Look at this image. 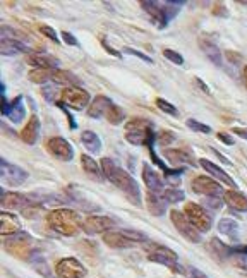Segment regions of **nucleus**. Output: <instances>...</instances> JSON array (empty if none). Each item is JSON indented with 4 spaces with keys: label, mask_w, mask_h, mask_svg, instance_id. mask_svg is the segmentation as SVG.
<instances>
[{
    "label": "nucleus",
    "mask_w": 247,
    "mask_h": 278,
    "mask_svg": "<svg viewBox=\"0 0 247 278\" xmlns=\"http://www.w3.org/2000/svg\"><path fill=\"white\" fill-rule=\"evenodd\" d=\"M102 165V170L103 175L107 180H110L115 187L122 191L124 194H127V198L130 199V203L136 206L141 205V189H139V184L136 182V179L125 172L117 161H114L112 158H102L100 161Z\"/></svg>",
    "instance_id": "f257e3e1"
},
{
    "label": "nucleus",
    "mask_w": 247,
    "mask_h": 278,
    "mask_svg": "<svg viewBox=\"0 0 247 278\" xmlns=\"http://www.w3.org/2000/svg\"><path fill=\"white\" fill-rule=\"evenodd\" d=\"M47 223L52 230L59 232L61 235L74 237V235H77L82 230L84 220H81L79 213H76L74 209L57 208L47 215Z\"/></svg>",
    "instance_id": "f03ea898"
},
{
    "label": "nucleus",
    "mask_w": 247,
    "mask_h": 278,
    "mask_svg": "<svg viewBox=\"0 0 247 278\" xmlns=\"http://www.w3.org/2000/svg\"><path fill=\"white\" fill-rule=\"evenodd\" d=\"M125 139L132 146H155V127L146 119H130L125 124Z\"/></svg>",
    "instance_id": "7ed1b4c3"
},
{
    "label": "nucleus",
    "mask_w": 247,
    "mask_h": 278,
    "mask_svg": "<svg viewBox=\"0 0 247 278\" xmlns=\"http://www.w3.org/2000/svg\"><path fill=\"white\" fill-rule=\"evenodd\" d=\"M3 247L9 254L19 258V259H28L31 256L33 249V239L26 232H19L16 235H10V237L3 239Z\"/></svg>",
    "instance_id": "20e7f679"
},
{
    "label": "nucleus",
    "mask_w": 247,
    "mask_h": 278,
    "mask_svg": "<svg viewBox=\"0 0 247 278\" xmlns=\"http://www.w3.org/2000/svg\"><path fill=\"white\" fill-rule=\"evenodd\" d=\"M184 215L187 216V220H189L190 223L201 232V234H204V232H208L209 228H211V223H213L211 215L206 211L203 206L197 205V203H192V201L185 203Z\"/></svg>",
    "instance_id": "39448f33"
},
{
    "label": "nucleus",
    "mask_w": 247,
    "mask_h": 278,
    "mask_svg": "<svg viewBox=\"0 0 247 278\" xmlns=\"http://www.w3.org/2000/svg\"><path fill=\"white\" fill-rule=\"evenodd\" d=\"M91 96L86 89L82 88H65L61 91V100L63 107L74 108V110H84L86 105H91Z\"/></svg>",
    "instance_id": "423d86ee"
},
{
    "label": "nucleus",
    "mask_w": 247,
    "mask_h": 278,
    "mask_svg": "<svg viewBox=\"0 0 247 278\" xmlns=\"http://www.w3.org/2000/svg\"><path fill=\"white\" fill-rule=\"evenodd\" d=\"M170 220L174 223V227L179 230V234H182V237H185L189 242H201V232L187 220V216L182 211H177V209H172L170 211Z\"/></svg>",
    "instance_id": "0eeeda50"
},
{
    "label": "nucleus",
    "mask_w": 247,
    "mask_h": 278,
    "mask_svg": "<svg viewBox=\"0 0 247 278\" xmlns=\"http://www.w3.org/2000/svg\"><path fill=\"white\" fill-rule=\"evenodd\" d=\"M0 177H2L3 184L16 187L28 180V172L24 168L17 167V165H12L5 158H0Z\"/></svg>",
    "instance_id": "6e6552de"
},
{
    "label": "nucleus",
    "mask_w": 247,
    "mask_h": 278,
    "mask_svg": "<svg viewBox=\"0 0 247 278\" xmlns=\"http://www.w3.org/2000/svg\"><path fill=\"white\" fill-rule=\"evenodd\" d=\"M190 186H192L194 193L201 194V196H206V198H222L223 199V194H225V191L222 189V186H220L215 179L206 177V175L196 177L192 180Z\"/></svg>",
    "instance_id": "1a4fd4ad"
},
{
    "label": "nucleus",
    "mask_w": 247,
    "mask_h": 278,
    "mask_svg": "<svg viewBox=\"0 0 247 278\" xmlns=\"http://www.w3.org/2000/svg\"><path fill=\"white\" fill-rule=\"evenodd\" d=\"M55 273L61 278H86V268L76 258H62L55 265Z\"/></svg>",
    "instance_id": "9d476101"
},
{
    "label": "nucleus",
    "mask_w": 247,
    "mask_h": 278,
    "mask_svg": "<svg viewBox=\"0 0 247 278\" xmlns=\"http://www.w3.org/2000/svg\"><path fill=\"white\" fill-rule=\"evenodd\" d=\"M47 149L52 156L59 158L61 161H70L74 158V148L65 138L54 136L47 141Z\"/></svg>",
    "instance_id": "9b49d317"
},
{
    "label": "nucleus",
    "mask_w": 247,
    "mask_h": 278,
    "mask_svg": "<svg viewBox=\"0 0 247 278\" xmlns=\"http://www.w3.org/2000/svg\"><path fill=\"white\" fill-rule=\"evenodd\" d=\"M22 95L16 96L12 101H9L5 96H2V105H0V112L2 115H5L7 119H10V122L19 124L22 119L26 117V108L24 103H22Z\"/></svg>",
    "instance_id": "f8f14e48"
},
{
    "label": "nucleus",
    "mask_w": 247,
    "mask_h": 278,
    "mask_svg": "<svg viewBox=\"0 0 247 278\" xmlns=\"http://www.w3.org/2000/svg\"><path fill=\"white\" fill-rule=\"evenodd\" d=\"M115 221L110 216L105 215H91L84 220L82 223V230L88 235H96V234H107L114 228Z\"/></svg>",
    "instance_id": "ddd939ff"
},
{
    "label": "nucleus",
    "mask_w": 247,
    "mask_h": 278,
    "mask_svg": "<svg viewBox=\"0 0 247 278\" xmlns=\"http://www.w3.org/2000/svg\"><path fill=\"white\" fill-rule=\"evenodd\" d=\"M21 232V221L17 218V215L10 211L0 213V234L2 237H10V235H16Z\"/></svg>",
    "instance_id": "4468645a"
},
{
    "label": "nucleus",
    "mask_w": 247,
    "mask_h": 278,
    "mask_svg": "<svg viewBox=\"0 0 247 278\" xmlns=\"http://www.w3.org/2000/svg\"><path fill=\"white\" fill-rule=\"evenodd\" d=\"M199 165L204 168L206 172L209 174V177H213L215 180H220V182L223 184V186L227 187H237V184H235V180L230 177V175L227 174L223 168H220L218 165H215L213 161L206 160V158H201L199 160Z\"/></svg>",
    "instance_id": "2eb2a0df"
},
{
    "label": "nucleus",
    "mask_w": 247,
    "mask_h": 278,
    "mask_svg": "<svg viewBox=\"0 0 247 278\" xmlns=\"http://www.w3.org/2000/svg\"><path fill=\"white\" fill-rule=\"evenodd\" d=\"M143 182L148 187L149 193L160 194L165 191L163 187V179L160 177V174L153 167H149L148 163H143Z\"/></svg>",
    "instance_id": "dca6fc26"
},
{
    "label": "nucleus",
    "mask_w": 247,
    "mask_h": 278,
    "mask_svg": "<svg viewBox=\"0 0 247 278\" xmlns=\"http://www.w3.org/2000/svg\"><path fill=\"white\" fill-rule=\"evenodd\" d=\"M103 242L108 247H114V249H125V247L136 246V242H132L122 230H110L103 234Z\"/></svg>",
    "instance_id": "f3484780"
},
{
    "label": "nucleus",
    "mask_w": 247,
    "mask_h": 278,
    "mask_svg": "<svg viewBox=\"0 0 247 278\" xmlns=\"http://www.w3.org/2000/svg\"><path fill=\"white\" fill-rule=\"evenodd\" d=\"M38 136H40V119L36 115H31V119L26 122V126L22 127V131L19 133V138L24 144L33 146L38 141Z\"/></svg>",
    "instance_id": "a211bd4d"
},
{
    "label": "nucleus",
    "mask_w": 247,
    "mask_h": 278,
    "mask_svg": "<svg viewBox=\"0 0 247 278\" xmlns=\"http://www.w3.org/2000/svg\"><path fill=\"white\" fill-rule=\"evenodd\" d=\"M141 7L144 9L146 14L151 16V19L156 22V26H158L160 29H165L168 26L167 21H165V16H163V2H151V0H144V2H141Z\"/></svg>",
    "instance_id": "6ab92c4d"
},
{
    "label": "nucleus",
    "mask_w": 247,
    "mask_h": 278,
    "mask_svg": "<svg viewBox=\"0 0 247 278\" xmlns=\"http://www.w3.org/2000/svg\"><path fill=\"white\" fill-rule=\"evenodd\" d=\"M0 201H2V206L3 208H7V209H24L26 206L29 205V199L24 196V194H21V193H3V189H2V198H0Z\"/></svg>",
    "instance_id": "aec40b11"
},
{
    "label": "nucleus",
    "mask_w": 247,
    "mask_h": 278,
    "mask_svg": "<svg viewBox=\"0 0 247 278\" xmlns=\"http://www.w3.org/2000/svg\"><path fill=\"white\" fill-rule=\"evenodd\" d=\"M163 156L172 165H196V160L187 149H165Z\"/></svg>",
    "instance_id": "412c9836"
},
{
    "label": "nucleus",
    "mask_w": 247,
    "mask_h": 278,
    "mask_svg": "<svg viewBox=\"0 0 247 278\" xmlns=\"http://www.w3.org/2000/svg\"><path fill=\"white\" fill-rule=\"evenodd\" d=\"M208 249L211 251V254L215 256L216 259H220V261H223V259H228V258H234L235 256V247L228 246V244L222 242L220 239H211L208 244Z\"/></svg>",
    "instance_id": "4be33fe9"
},
{
    "label": "nucleus",
    "mask_w": 247,
    "mask_h": 278,
    "mask_svg": "<svg viewBox=\"0 0 247 278\" xmlns=\"http://www.w3.org/2000/svg\"><path fill=\"white\" fill-rule=\"evenodd\" d=\"M112 100L107 98V96H96V98H93L91 105L88 107V115L91 119H100V117H105L108 112V108L112 107Z\"/></svg>",
    "instance_id": "5701e85b"
},
{
    "label": "nucleus",
    "mask_w": 247,
    "mask_h": 278,
    "mask_svg": "<svg viewBox=\"0 0 247 278\" xmlns=\"http://www.w3.org/2000/svg\"><path fill=\"white\" fill-rule=\"evenodd\" d=\"M146 208H148V211L151 213V215L163 216L165 213H167V201H165L160 194L149 193L148 191V194H146Z\"/></svg>",
    "instance_id": "b1692460"
},
{
    "label": "nucleus",
    "mask_w": 247,
    "mask_h": 278,
    "mask_svg": "<svg viewBox=\"0 0 247 278\" xmlns=\"http://www.w3.org/2000/svg\"><path fill=\"white\" fill-rule=\"evenodd\" d=\"M81 167L82 170L86 172L88 177H91L93 180H103V170H102V165H98V161L93 160L89 155H81Z\"/></svg>",
    "instance_id": "393cba45"
},
{
    "label": "nucleus",
    "mask_w": 247,
    "mask_h": 278,
    "mask_svg": "<svg viewBox=\"0 0 247 278\" xmlns=\"http://www.w3.org/2000/svg\"><path fill=\"white\" fill-rule=\"evenodd\" d=\"M223 199L232 209L235 211H247V198L237 189H228L223 194Z\"/></svg>",
    "instance_id": "a878e982"
},
{
    "label": "nucleus",
    "mask_w": 247,
    "mask_h": 278,
    "mask_svg": "<svg viewBox=\"0 0 247 278\" xmlns=\"http://www.w3.org/2000/svg\"><path fill=\"white\" fill-rule=\"evenodd\" d=\"M0 52L2 55H16V54H28L29 47L26 43H22L21 40H10V38H2L0 41Z\"/></svg>",
    "instance_id": "bb28decb"
},
{
    "label": "nucleus",
    "mask_w": 247,
    "mask_h": 278,
    "mask_svg": "<svg viewBox=\"0 0 247 278\" xmlns=\"http://www.w3.org/2000/svg\"><path fill=\"white\" fill-rule=\"evenodd\" d=\"M55 70L57 69H48V67H35L29 70L28 79L35 84H47L48 81H54Z\"/></svg>",
    "instance_id": "cd10ccee"
},
{
    "label": "nucleus",
    "mask_w": 247,
    "mask_h": 278,
    "mask_svg": "<svg viewBox=\"0 0 247 278\" xmlns=\"http://www.w3.org/2000/svg\"><path fill=\"white\" fill-rule=\"evenodd\" d=\"M26 60H28V64H31L35 67H48V69H55L61 64L55 57H52L48 54H40V52L38 54H29Z\"/></svg>",
    "instance_id": "c85d7f7f"
},
{
    "label": "nucleus",
    "mask_w": 247,
    "mask_h": 278,
    "mask_svg": "<svg viewBox=\"0 0 247 278\" xmlns=\"http://www.w3.org/2000/svg\"><path fill=\"white\" fill-rule=\"evenodd\" d=\"M199 45H201V50L204 52V55L208 57L209 60H211L215 66H222V50H220L218 47H216L213 41H209V40H206V38H201L199 40Z\"/></svg>",
    "instance_id": "c756f323"
},
{
    "label": "nucleus",
    "mask_w": 247,
    "mask_h": 278,
    "mask_svg": "<svg viewBox=\"0 0 247 278\" xmlns=\"http://www.w3.org/2000/svg\"><path fill=\"white\" fill-rule=\"evenodd\" d=\"M81 141L86 146V149L89 153H93V155H98L102 151V139L98 138L96 133H93V131H84L81 134Z\"/></svg>",
    "instance_id": "7c9ffc66"
},
{
    "label": "nucleus",
    "mask_w": 247,
    "mask_h": 278,
    "mask_svg": "<svg viewBox=\"0 0 247 278\" xmlns=\"http://www.w3.org/2000/svg\"><path fill=\"white\" fill-rule=\"evenodd\" d=\"M146 253L148 256H160V258H172V259H179L177 253L172 251L170 247L162 246V244H156V242H148L144 246Z\"/></svg>",
    "instance_id": "2f4dec72"
},
{
    "label": "nucleus",
    "mask_w": 247,
    "mask_h": 278,
    "mask_svg": "<svg viewBox=\"0 0 247 278\" xmlns=\"http://www.w3.org/2000/svg\"><path fill=\"white\" fill-rule=\"evenodd\" d=\"M218 230L230 240H239V223L232 218H222L218 221Z\"/></svg>",
    "instance_id": "473e14b6"
},
{
    "label": "nucleus",
    "mask_w": 247,
    "mask_h": 278,
    "mask_svg": "<svg viewBox=\"0 0 247 278\" xmlns=\"http://www.w3.org/2000/svg\"><path fill=\"white\" fill-rule=\"evenodd\" d=\"M54 81L57 84H67V88H81V79L77 76H74L72 72H69V70L57 69L55 70Z\"/></svg>",
    "instance_id": "72a5a7b5"
},
{
    "label": "nucleus",
    "mask_w": 247,
    "mask_h": 278,
    "mask_svg": "<svg viewBox=\"0 0 247 278\" xmlns=\"http://www.w3.org/2000/svg\"><path fill=\"white\" fill-rule=\"evenodd\" d=\"M21 215L24 216L26 220H38L45 215V206L41 203H29L24 209L21 211Z\"/></svg>",
    "instance_id": "f704fd0d"
},
{
    "label": "nucleus",
    "mask_w": 247,
    "mask_h": 278,
    "mask_svg": "<svg viewBox=\"0 0 247 278\" xmlns=\"http://www.w3.org/2000/svg\"><path fill=\"white\" fill-rule=\"evenodd\" d=\"M105 117H107V120L110 124H114V126H119V124H122L124 120H125V112L122 110L121 107H119V105H112L110 108H108V112H107V115H105Z\"/></svg>",
    "instance_id": "c9c22d12"
},
{
    "label": "nucleus",
    "mask_w": 247,
    "mask_h": 278,
    "mask_svg": "<svg viewBox=\"0 0 247 278\" xmlns=\"http://www.w3.org/2000/svg\"><path fill=\"white\" fill-rule=\"evenodd\" d=\"M162 198L167 203H181L185 199V194H184V191L177 189V187H167L162 193Z\"/></svg>",
    "instance_id": "e433bc0d"
},
{
    "label": "nucleus",
    "mask_w": 247,
    "mask_h": 278,
    "mask_svg": "<svg viewBox=\"0 0 247 278\" xmlns=\"http://www.w3.org/2000/svg\"><path fill=\"white\" fill-rule=\"evenodd\" d=\"M155 103H156V107L160 108L162 112H165V114H168V115H177V108L174 107V105L170 103V101H167V100H163V98H156L155 100Z\"/></svg>",
    "instance_id": "4c0bfd02"
},
{
    "label": "nucleus",
    "mask_w": 247,
    "mask_h": 278,
    "mask_svg": "<svg viewBox=\"0 0 247 278\" xmlns=\"http://www.w3.org/2000/svg\"><path fill=\"white\" fill-rule=\"evenodd\" d=\"M163 57L168 59L172 64H175V66H182V64H184V57H182L179 52L172 50V48H165V50H163Z\"/></svg>",
    "instance_id": "58836bf2"
},
{
    "label": "nucleus",
    "mask_w": 247,
    "mask_h": 278,
    "mask_svg": "<svg viewBox=\"0 0 247 278\" xmlns=\"http://www.w3.org/2000/svg\"><path fill=\"white\" fill-rule=\"evenodd\" d=\"M185 124H187V127H189V129L196 131V133H203V134L211 133V127L206 126V124H203V122H197V120H194V119H189Z\"/></svg>",
    "instance_id": "ea45409f"
},
{
    "label": "nucleus",
    "mask_w": 247,
    "mask_h": 278,
    "mask_svg": "<svg viewBox=\"0 0 247 278\" xmlns=\"http://www.w3.org/2000/svg\"><path fill=\"white\" fill-rule=\"evenodd\" d=\"M124 54L134 55V57H137V59L144 60L146 64H153V59H151V57H148V55H146V54H143V52H139V50H136V48L125 47V48H124Z\"/></svg>",
    "instance_id": "a19ab883"
},
{
    "label": "nucleus",
    "mask_w": 247,
    "mask_h": 278,
    "mask_svg": "<svg viewBox=\"0 0 247 278\" xmlns=\"http://www.w3.org/2000/svg\"><path fill=\"white\" fill-rule=\"evenodd\" d=\"M174 141H175V134L172 133V131H162V133H160L158 142L162 146H168V144H172Z\"/></svg>",
    "instance_id": "79ce46f5"
},
{
    "label": "nucleus",
    "mask_w": 247,
    "mask_h": 278,
    "mask_svg": "<svg viewBox=\"0 0 247 278\" xmlns=\"http://www.w3.org/2000/svg\"><path fill=\"white\" fill-rule=\"evenodd\" d=\"M40 33L47 36L48 40H52L54 43H59V35L55 33L54 28H50V26H40Z\"/></svg>",
    "instance_id": "37998d69"
},
{
    "label": "nucleus",
    "mask_w": 247,
    "mask_h": 278,
    "mask_svg": "<svg viewBox=\"0 0 247 278\" xmlns=\"http://www.w3.org/2000/svg\"><path fill=\"white\" fill-rule=\"evenodd\" d=\"M61 38H62L63 41H65L67 45H70V47H79V41H77V38L72 35V33L62 31V33H61Z\"/></svg>",
    "instance_id": "c03bdc74"
},
{
    "label": "nucleus",
    "mask_w": 247,
    "mask_h": 278,
    "mask_svg": "<svg viewBox=\"0 0 247 278\" xmlns=\"http://www.w3.org/2000/svg\"><path fill=\"white\" fill-rule=\"evenodd\" d=\"M215 16H218V17H227L228 16V10H227V5L225 3H215V9L211 10Z\"/></svg>",
    "instance_id": "a18cd8bd"
},
{
    "label": "nucleus",
    "mask_w": 247,
    "mask_h": 278,
    "mask_svg": "<svg viewBox=\"0 0 247 278\" xmlns=\"http://www.w3.org/2000/svg\"><path fill=\"white\" fill-rule=\"evenodd\" d=\"M100 41H102L103 48H105V50H107L110 55H114V57H117V59H121V57H122V54H121V52H117L114 47H110V45H108V41H107V38H105V36H102V40H100Z\"/></svg>",
    "instance_id": "49530a36"
},
{
    "label": "nucleus",
    "mask_w": 247,
    "mask_h": 278,
    "mask_svg": "<svg viewBox=\"0 0 247 278\" xmlns=\"http://www.w3.org/2000/svg\"><path fill=\"white\" fill-rule=\"evenodd\" d=\"M187 275H189V278H209V277H206L201 270L194 268V266H189V268H187Z\"/></svg>",
    "instance_id": "de8ad7c7"
},
{
    "label": "nucleus",
    "mask_w": 247,
    "mask_h": 278,
    "mask_svg": "<svg viewBox=\"0 0 247 278\" xmlns=\"http://www.w3.org/2000/svg\"><path fill=\"white\" fill-rule=\"evenodd\" d=\"M218 139L223 142V144H227V146H232V144H234V138H232L228 133H218Z\"/></svg>",
    "instance_id": "09e8293b"
},
{
    "label": "nucleus",
    "mask_w": 247,
    "mask_h": 278,
    "mask_svg": "<svg viewBox=\"0 0 247 278\" xmlns=\"http://www.w3.org/2000/svg\"><path fill=\"white\" fill-rule=\"evenodd\" d=\"M194 84H196V86H199V89L204 93V95H209V93H211V91H209V88H208V86H206L204 82L199 79V77H196V79H194Z\"/></svg>",
    "instance_id": "8fccbe9b"
},
{
    "label": "nucleus",
    "mask_w": 247,
    "mask_h": 278,
    "mask_svg": "<svg viewBox=\"0 0 247 278\" xmlns=\"http://www.w3.org/2000/svg\"><path fill=\"white\" fill-rule=\"evenodd\" d=\"M232 133L237 134V136L242 138V139H247V129H244V127H234V129H232Z\"/></svg>",
    "instance_id": "3c124183"
},
{
    "label": "nucleus",
    "mask_w": 247,
    "mask_h": 278,
    "mask_svg": "<svg viewBox=\"0 0 247 278\" xmlns=\"http://www.w3.org/2000/svg\"><path fill=\"white\" fill-rule=\"evenodd\" d=\"M225 55H227V59L230 60L232 64H237L239 60H241V55H239V54H234V52H230V50H227Z\"/></svg>",
    "instance_id": "603ef678"
},
{
    "label": "nucleus",
    "mask_w": 247,
    "mask_h": 278,
    "mask_svg": "<svg viewBox=\"0 0 247 278\" xmlns=\"http://www.w3.org/2000/svg\"><path fill=\"white\" fill-rule=\"evenodd\" d=\"M55 93H57V91H55L54 88H47V89H43V96H45V98H47L48 101H54V100H52V95H55Z\"/></svg>",
    "instance_id": "864d4df0"
},
{
    "label": "nucleus",
    "mask_w": 247,
    "mask_h": 278,
    "mask_svg": "<svg viewBox=\"0 0 247 278\" xmlns=\"http://www.w3.org/2000/svg\"><path fill=\"white\" fill-rule=\"evenodd\" d=\"M242 79H244V86L247 89V66L244 67V70H242Z\"/></svg>",
    "instance_id": "5fc2aeb1"
}]
</instances>
